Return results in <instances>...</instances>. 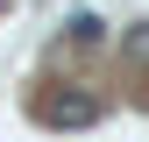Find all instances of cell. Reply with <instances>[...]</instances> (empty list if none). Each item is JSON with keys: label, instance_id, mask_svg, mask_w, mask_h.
Returning a JSON list of instances; mask_svg holds the SVG:
<instances>
[{"label": "cell", "instance_id": "1", "mask_svg": "<svg viewBox=\"0 0 149 142\" xmlns=\"http://www.w3.org/2000/svg\"><path fill=\"white\" fill-rule=\"evenodd\" d=\"M36 121H43V128H92V121H100V100L78 93V85H57V93L36 100Z\"/></svg>", "mask_w": 149, "mask_h": 142}, {"label": "cell", "instance_id": "2", "mask_svg": "<svg viewBox=\"0 0 149 142\" xmlns=\"http://www.w3.org/2000/svg\"><path fill=\"white\" fill-rule=\"evenodd\" d=\"M121 64H135V71H149V22H135V29H121Z\"/></svg>", "mask_w": 149, "mask_h": 142}, {"label": "cell", "instance_id": "3", "mask_svg": "<svg viewBox=\"0 0 149 142\" xmlns=\"http://www.w3.org/2000/svg\"><path fill=\"white\" fill-rule=\"evenodd\" d=\"M100 36H107L100 14H71V43H100Z\"/></svg>", "mask_w": 149, "mask_h": 142}]
</instances>
